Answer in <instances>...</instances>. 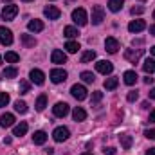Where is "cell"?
Listing matches in <instances>:
<instances>
[{
  "label": "cell",
  "mask_w": 155,
  "mask_h": 155,
  "mask_svg": "<svg viewBox=\"0 0 155 155\" xmlns=\"http://www.w3.org/2000/svg\"><path fill=\"white\" fill-rule=\"evenodd\" d=\"M72 20H74V24H78L79 27L87 25V24H88V16H87V11H85L83 7H76V9L72 11Z\"/></svg>",
  "instance_id": "obj_1"
},
{
  "label": "cell",
  "mask_w": 155,
  "mask_h": 155,
  "mask_svg": "<svg viewBox=\"0 0 155 155\" xmlns=\"http://www.w3.org/2000/svg\"><path fill=\"white\" fill-rule=\"evenodd\" d=\"M143 54H144V49H137V51L135 49H126L124 51V60L130 61V63H137Z\"/></svg>",
  "instance_id": "obj_2"
},
{
  "label": "cell",
  "mask_w": 155,
  "mask_h": 155,
  "mask_svg": "<svg viewBox=\"0 0 155 155\" xmlns=\"http://www.w3.org/2000/svg\"><path fill=\"white\" fill-rule=\"evenodd\" d=\"M69 137H71V132H69L67 126H58V128L52 132V139H54L56 143H63V141H67Z\"/></svg>",
  "instance_id": "obj_3"
},
{
  "label": "cell",
  "mask_w": 155,
  "mask_h": 155,
  "mask_svg": "<svg viewBox=\"0 0 155 155\" xmlns=\"http://www.w3.org/2000/svg\"><path fill=\"white\" fill-rule=\"evenodd\" d=\"M18 15V5H15V4H9V5H4V11H2V18L5 20V22H9V20H15V16Z\"/></svg>",
  "instance_id": "obj_4"
},
{
  "label": "cell",
  "mask_w": 155,
  "mask_h": 155,
  "mask_svg": "<svg viewBox=\"0 0 155 155\" xmlns=\"http://www.w3.org/2000/svg\"><path fill=\"white\" fill-rule=\"evenodd\" d=\"M71 94H72V97H76L78 101H83V99H87V88L83 87V85H72L71 87Z\"/></svg>",
  "instance_id": "obj_5"
},
{
  "label": "cell",
  "mask_w": 155,
  "mask_h": 155,
  "mask_svg": "<svg viewBox=\"0 0 155 155\" xmlns=\"http://www.w3.org/2000/svg\"><path fill=\"white\" fill-rule=\"evenodd\" d=\"M103 20H105V9L101 5H94L92 7V24L94 25H99Z\"/></svg>",
  "instance_id": "obj_6"
},
{
  "label": "cell",
  "mask_w": 155,
  "mask_h": 155,
  "mask_svg": "<svg viewBox=\"0 0 155 155\" xmlns=\"http://www.w3.org/2000/svg\"><path fill=\"white\" fill-rule=\"evenodd\" d=\"M96 71L99 72V74H112V71H114V65L110 63V61H107V60H99L97 63H96Z\"/></svg>",
  "instance_id": "obj_7"
},
{
  "label": "cell",
  "mask_w": 155,
  "mask_h": 155,
  "mask_svg": "<svg viewBox=\"0 0 155 155\" xmlns=\"http://www.w3.org/2000/svg\"><path fill=\"white\" fill-rule=\"evenodd\" d=\"M49 76H51L52 83H63L67 79V71H63V69H52Z\"/></svg>",
  "instance_id": "obj_8"
},
{
  "label": "cell",
  "mask_w": 155,
  "mask_h": 155,
  "mask_svg": "<svg viewBox=\"0 0 155 155\" xmlns=\"http://www.w3.org/2000/svg\"><path fill=\"white\" fill-rule=\"evenodd\" d=\"M51 60L56 65H63V63H67V54L63 51H60V49H54L52 54H51Z\"/></svg>",
  "instance_id": "obj_9"
},
{
  "label": "cell",
  "mask_w": 155,
  "mask_h": 155,
  "mask_svg": "<svg viewBox=\"0 0 155 155\" xmlns=\"http://www.w3.org/2000/svg\"><path fill=\"white\" fill-rule=\"evenodd\" d=\"M0 43L2 45H11L13 43V33H11V29H7V27H0Z\"/></svg>",
  "instance_id": "obj_10"
},
{
  "label": "cell",
  "mask_w": 155,
  "mask_h": 155,
  "mask_svg": "<svg viewBox=\"0 0 155 155\" xmlns=\"http://www.w3.org/2000/svg\"><path fill=\"white\" fill-rule=\"evenodd\" d=\"M69 105L67 103H56L54 107H52V114L56 117H65L67 114H69Z\"/></svg>",
  "instance_id": "obj_11"
},
{
  "label": "cell",
  "mask_w": 155,
  "mask_h": 155,
  "mask_svg": "<svg viewBox=\"0 0 155 155\" xmlns=\"http://www.w3.org/2000/svg\"><path fill=\"white\" fill-rule=\"evenodd\" d=\"M43 15H45L49 20H58V18L61 16V11H60L56 5H47V7L43 9Z\"/></svg>",
  "instance_id": "obj_12"
},
{
  "label": "cell",
  "mask_w": 155,
  "mask_h": 155,
  "mask_svg": "<svg viewBox=\"0 0 155 155\" xmlns=\"http://www.w3.org/2000/svg\"><path fill=\"white\" fill-rule=\"evenodd\" d=\"M105 51L110 52V54H116L117 51H119V41L114 36H108V38L105 40Z\"/></svg>",
  "instance_id": "obj_13"
},
{
  "label": "cell",
  "mask_w": 155,
  "mask_h": 155,
  "mask_svg": "<svg viewBox=\"0 0 155 155\" xmlns=\"http://www.w3.org/2000/svg\"><path fill=\"white\" fill-rule=\"evenodd\" d=\"M29 78H31V81H33L35 85H43V83H45V74H43L40 69H33V71L29 72Z\"/></svg>",
  "instance_id": "obj_14"
},
{
  "label": "cell",
  "mask_w": 155,
  "mask_h": 155,
  "mask_svg": "<svg viewBox=\"0 0 155 155\" xmlns=\"http://www.w3.org/2000/svg\"><path fill=\"white\" fill-rule=\"evenodd\" d=\"M144 29H146V22L144 20H132L128 24V31L130 33H141Z\"/></svg>",
  "instance_id": "obj_15"
},
{
  "label": "cell",
  "mask_w": 155,
  "mask_h": 155,
  "mask_svg": "<svg viewBox=\"0 0 155 155\" xmlns=\"http://www.w3.org/2000/svg\"><path fill=\"white\" fill-rule=\"evenodd\" d=\"M27 123L25 121H20L16 126H15V130H13V135H16V137H22V135H25L27 134Z\"/></svg>",
  "instance_id": "obj_16"
},
{
  "label": "cell",
  "mask_w": 155,
  "mask_h": 155,
  "mask_svg": "<svg viewBox=\"0 0 155 155\" xmlns=\"http://www.w3.org/2000/svg\"><path fill=\"white\" fill-rule=\"evenodd\" d=\"M27 29H29L31 33H41V31H43V22L35 18V20H31V22L27 24Z\"/></svg>",
  "instance_id": "obj_17"
},
{
  "label": "cell",
  "mask_w": 155,
  "mask_h": 155,
  "mask_svg": "<svg viewBox=\"0 0 155 155\" xmlns=\"http://www.w3.org/2000/svg\"><path fill=\"white\" fill-rule=\"evenodd\" d=\"M13 124H15V116L13 114H2V117H0V126L2 128H9Z\"/></svg>",
  "instance_id": "obj_18"
},
{
  "label": "cell",
  "mask_w": 155,
  "mask_h": 155,
  "mask_svg": "<svg viewBox=\"0 0 155 155\" xmlns=\"http://www.w3.org/2000/svg\"><path fill=\"white\" fill-rule=\"evenodd\" d=\"M119 143H121V146H123L124 150H130L134 139H132V135H128V134H121V135H119Z\"/></svg>",
  "instance_id": "obj_19"
},
{
  "label": "cell",
  "mask_w": 155,
  "mask_h": 155,
  "mask_svg": "<svg viewBox=\"0 0 155 155\" xmlns=\"http://www.w3.org/2000/svg\"><path fill=\"white\" fill-rule=\"evenodd\" d=\"M123 78H124V83H126V85H135L139 76H137L135 71H126V72L123 74Z\"/></svg>",
  "instance_id": "obj_20"
},
{
  "label": "cell",
  "mask_w": 155,
  "mask_h": 155,
  "mask_svg": "<svg viewBox=\"0 0 155 155\" xmlns=\"http://www.w3.org/2000/svg\"><path fill=\"white\" fill-rule=\"evenodd\" d=\"M143 71H144L146 74H153L155 72V60L153 58H146V60H144V63H143Z\"/></svg>",
  "instance_id": "obj_21"
},
{
  "label": "cell",
  "mask_w": 155,
  "mask_h": 155,
  "mask_svg": "<svg viewBox=\"0 0 155 155\" xmlns=\"http://www.w3.org/2000/svg\"><path fill=\"white\" fill-rule=\"evenodd\" d=\"M18 76V69L16 67H5L2 71V76L0 78H5V79H13V78Z\"/></svg>",
  "instance_id": "obj_22"
},
{
  "label": "cell",
  "mask_w": 155,
  "mask_h": 155,
  "mask_svg": "<svg viewBox=\"0 0 155 155\" xmlns=\"http://www.w3.org/2000/svg\"><path fill=\"white\" fill-rule=\"evenodd\" d=\"M45 141H47V134L43 130L35 132V135H33V143L35 144H45Z\"/></svg>",
  "instance_id": "obj_23"
},
{
  "label": "cell",
  "mask_w": 155,
  "mask_h": 155,
  "mask_svg": "<svg viewBox=\"0 0 155 155\" xmlns=\"http://www.w3.org/2000/svg\"><path fill=\"white\" fill-rule=\"evenodd\" d=\"M123 5H124V0H108V9H110L112 13L121 11V9H123Z\"/></svg>",
  "instance_id": "obj_24"
},
{
  "label": "cell",
  "mask_w": 155,
  "mask_h": 155,
  "mask_svg": "<svg viewBox=\"0 0 155 155\" xmlns=\"http://www.w3.org/2000/svg\"><path fill=\"white\" fill-rule=\"evenodd\" d=\"M20 41H22V43H24V47H27V49L36 45V40L33 38L31 35H22V36H20Z\"/></svg>",
  "instance_id": "obj_25"
},
{
  "label": "cell",
  "mask_w": 155,
  "mask_h": 155,
  "mask_svg": "<svg viewBox=\"0 0 155 155\" xmlns=\"http://www.w3.org/2000/svg\"><path fill=\"white\" fill-rule=\"evenodd\" d=\"M35 107H36L38 112H43V110H45V107H47V96H45V94H40Z\"/></svg>",
  "instance_id": "obj_26"
},
{
  "label": "cell",
  "mask_w": 155,
  "mask_h": 155,
  "mask_svg": "<svg viewBox=\"0 0 155 155\" xmlns=\"http://www.w3.org/2000/svg\"><path fill=\"white\" fill-rule=\"evenodd\" d=\"M72 117H74V121H85V119H87V112H85L81 107H76V108L72 110Z\"/></svg>",
  "instance_id": "obj_27"
},
{
  "label": "cell",
  "mask_w": 155,
  "mask_h": 155,
  "mask_svg": "<svg viewBox=\"0 0 155 155\" xmlns=\"http://www.w3.org/2000/svg\"><path fill=\"white\" fill-rule=\"evenodd\" d=\"M103 85H105V88H107V90H116L117 85H119V79H117V78H107Z\"/></svg>",
  "instance_id": "obj_28"
},
{
  "label": "cell",
  "mask_w": 155,
  "mask_h": 155,
  "mask_svg": "<svg viewBox=\"0 0 155 155\" xmlns=\"http://www.w3.org/2000/svg\"><path fill=\"white\" fill-rule=\"evenodd\" d=\"M96 60V52L94 51H85L83 54H81V63H90V61H94Z\"/></svg>",
  "instance_id": "obj_29"
},
{
  "label": "cell",
  "mask_w": 155,
  "mask_h": 155,
  "mask_svg": "<svg viewBox=\"0 0 155 155\" xmlns=\"http://www.w3.org/2000/svg\"><path fill=\"white\" fill-rule=\"evenodd\" d=\"M78 35V29L76 27H72V25H67L65 29H63V36H67V38H76Z\"/></svg>",
  "instance_id": "obj_30"
},
{
  "label": "cell",
  "mask_w": 155,
  "mask_h": 155,
  "mask_svg": "<svg viewBox=\"0 0 155 155\" xmlns=\"http://www.w3.org/2000/svg\"><path fill=\"white\" fill-rule=\"evenodd\" d=\"M65 49H67V52L74 54V52H78L81 47H79V43H78V41H72V40H71V41H67V43H65Z\"/></svg>",
  "instance_id": "obj_31"
},
{
  "label": "cell",
  "mask_w": 155,
  "mask_h": 155,
  "mask_svg": "<svg viewBox=\"0 0 155 155\" xmlns=\"http://www.w3.org/2000/svg\"><path fill=\"white\" fill-rule=\"evenodd\" d=\"M15 110H16L18 114H25V112H27V103H25V101H20V99L15 101Z\"/></svg>",
  "instance_id": "obj_32"
},
{
  "label": "cell",
  "mask_w": 155,
  "mask_h": 155,
  "mask_svg": "<svg viewBox=\"0 0 155 155\" xmlns=\"http://www.w3.org/2000/svg\"><path fill=\"white\" fill-rule=\"evenodd\" d=\"M18 60H20V56H18L16 52H13V51L5 52V61H7V63H16Z\"/></svg>",
  "instance_id": "obj_33"
},
{
  "label": "cell",
  "mask_w": 155,
  "mask_h": 155,
  "mask_svg": "<svg viewBox=\"0 0 155 155\" xmlns=\"http://www.w3.org/2000/svg\"><path fill=\"white\" fill-rule=\"evenodd\" d=\"M29 90H31V85H29V81L22 79V81H20V85H18V92H20V94H27Z\"/></svg>",
  "instance_id": "obj_34"
},
{
  "label": "cell",
  "mask_w": 155,
  "mask_h": 155,
  "mask_svg": "<svg viewBox=\"0 0 155 155\" xmlns=\"http://www.w3.org/2000/svg\"><path fill=\"white\" fill-rule=\"evenodd\" d=\"M81 79H83L85 83H94V81H96V76H94L92 72L85 71V72H81Z\"/></svg>",
  "instance_id": "obj_35"
},
{
  "label": "cell",
  "mask_w": 155,
  "mask_h": 155,
  "mask_svg": "<svg viewBox=\"0 0 155 155\" xmlns=\"http://www.w3.org/2000/svg\"><path fill=\"white\" fill-rule=\"evenodd\" d=\"M101 99H103V92H99V90H96V92L92 94V99H90V101H92V105H97V103H99Z\"/></svg>",
  "instance_id": "obj_36"
},
{
  "label": "cell",
  "mask_w": 155,
  "mask_h": 155,
  "mask_svg": "<svg viewBox=\"0 0 155 155\" xmlns=\"http://www.w3.org/2000/svg\"><path fill=\"white\" fill-rule=\"evenodd\" d=\"M7 103H9V94L7 92H0V108L5 107Z\"/></svg>",
  "instance_id": "obj_37"
},
{
  "label": "cell",
  "mask_w": 155,
  "mask_h": 155,
  "mask_svg": "<svg viewBox=\"0 0 155 155\" xmlns=\"http://www.w3.org/2000/svg\"><path fill=\"white\" fill-rule=\"evenodd\" d=\"M137 97H139V92H137V90H130V92H128V96H126V99H128L130 103L137 101Z\"/></svg>",
  "instance_id": "obj_38"
},
{
  "label": "cell",
  "mask_w": 155,
  "mask_h": 155,
  "mask_svg": "<svg viewBox=\"0 0 155 155\" xmlns=\"http://www.w3.org/2000/svg\"><path fill=\"white\" fill-rule=\"evenodd\" d=\"M130 13H132L134 16H135V15H143V13H144V7H143V5H134Z\"/></svg>",
  "instance_id": "obj_39"
},
{
  "label": "cell",
  "mask_w": 155,
  "mask_h": 155,
  "mask_svg": "<svg viewBox=\"0 0 155 155\" xmlns=\"http://www.w3.org/2000/svg\"><path fill=\"white\" fill-rule=\"evenodd\" d=\"M144 135H146L148 139L155 141V128H152V130H146V132H144Z\"/></svg>",
  "instance_id": "obj_40"
},
{
  "label": "cell",
  "mask_w": 155,
  "mask_h": 155,
  "mask_svg": "<svg viewBox=\"0 0 155 155\" xmlns=\"http://www.w3.org/2000/svg\"><path fill=\"white\" fill-rule=\"evenodd\" d=\"M103 153H105V155H114V153H116V148H112V146H108V148H107V146H105V148H103Z\"/></svg>",
  "instance_id": "obj_41"
},
{
  "label": "cell",
  "mask_w": 155,
  "mask_h": 155,
  "mask_svg": "<svg viewBox=\"0 0 155 155\" xmlns=\"http://www.w3.org/2000/svg\"><path fill=\"white\" fill-rule=\"evenodd\" d=\"M148 121H150V123H155V110H152V112H150V117H148Z\"/></svg>",
  "instance_id": "obj_42"
},
{
  "label": "cell",
  "mask_w": 155,
  "mask_h": 155,
  "mask_svg": "<svg viewBox=\"0 0 155 155\" xmlns=\"http://www.w3.org/2000/svg\"><path fill=\"white\" fill-rule=\"evenodd\" d=\"M148 97H150V99H153V101H155V88H152V90L148 92Z\"/></svg>",
  "instance_id": "obj_43"
},
{
  "label": "cell",
  "mask_w": 155,
  "mask_h": 155,
  "mask_svg": "<svg viewBox=\"0 0 155 155\" xmlns=\"http://www.w3.org/2000/svg\"><path fill=\"white\" fill-rule=\"evenodd\" d=\"M144 83H146V85H152V83H153V78H144Z\"/></svg>",
  "instance_id": "obj_44"
},
{
  "label": "cell",
  "mask_w": 155,
  "mask_h": 155,
  "mask_svg": "<svg viewBox=\"0 0 155 155\" xmlns=\"http://www.w3.org/2000/svg\"><path fill=\"white\" fill-rule=\"evenodd\" d=\"M146 155H155V148H150V150H146Z\"/></svg>",
  "instance_id": "obj_45"
},
{
  "label": "cell",
  "mask_w": 155,
  "mask_h": 155,
  "mask_svg": "<svg viewBox=\"0 0 155 155\" xmlns=\"http://www.w3.org/2000/svg\"><path fill=\"white\" fill-rule=\"evenodd\" d=\"M150 35H153V36H155V24H153V25H150Z\"/></svg>",
  "instance_id": "obj_46"
},
{
  "label": "cell",
  "mask_w": 155,
  "mask_h": 155,
  "mask_svg": "<svg viewBox=\"0 0 155 155\" xmlns=\"http://www.w3.org/2000/svg\"><path fill=\"white\" fill-rule=\"evenodd\" d=\"M150 52H152V54H153V56H155V45H153V47H152V49H150Z\"/></svg>",
  "instance_id": "obj_47"
},
{
  "label": "cell",
  "mask_w": 155,
  "mask_h": 155,
  "mask_svg": "<svg viewBox=\"0 0 155 155\" xmlns=\"http://www.w3.org/2000/svg\"><path fill=\"white\" fill-rule=\"evenodd\" d=\"M24 2H33V0H24Z\"/></svg>",
  "instance_id": "obj_48"
},
{
  "label": "cell",
  "mask_w": 155,
  "mask_h": 155,
  "mask_svg": "<svg viewBox=\"0 0 155 155\" xmlns=\"http://www.w3.org/2000/svg\"><path fill=\"white\" fill-rule=\"evenodd\" d=\"M81 155H92V153H81Z\"/></svg>",
  "instance_id": "obj_49"
},
{
  "label": "cell",
  "mask_w": 155,
  "mask_h": 155,
  "mask_svg": "<svg viewBox=\"0 0 155 155\" xmlns=\"http://www.w3.org/2000/svg\"><path fill=\"white\" fill-rule=\"evenodd\" d=\"M153 20H155V11H153Z\"/></svg>",
  "instance_id": "obj_50"
},
{
  "label": "cell",
  "mask_w": 155,
  "mask_h": 155,
  "mask_svg": "<svg viewBox=\"0 0 155 155\" xmlns=\"http://www.w3.org/2000/svg\"><path fill=\"white\" fill-rule=\"evenodd\" d=\"M0 63H2V56H0Z\"/></svg>",
  "instance_id": "obj_51"
},
{
  "label": "cell",
  "mask_w": 155,
  "mask_h": 155,
  "mask_svg": "<svg viewBox=\"0 0 155 155\" xmlns=\"http://www.w3.org/2000/svg\"><path fill=\"white\" fill-rule=\"evenodd\" d=\"M4 2H5V0H4ZM7 2H11V0H7Z\"/></svg>",
  "instance_id": "obj_52"
}]
</instances>
